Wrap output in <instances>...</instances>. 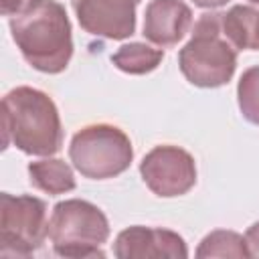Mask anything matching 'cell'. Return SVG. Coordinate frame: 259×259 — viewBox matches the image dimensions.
<instances>
[{
	"instance_id": "cell-1",
	"label": "cell",
	"mask_w": 259,
	"mask_h": 259,
	"mask_svg": "<svg viewBox=\"0 0 259 259\" xmlns=\"http://www.w3.org/2000/svg\"><path fill=\"white\" fill-rule=\"evenodd\" d=\"M2 144L28 156H53L63 146L55 101L40 89L20 85L2 97Z\"/></svg>"
},
{
	"instance_id": "cell-2",
	"label": "cell",
	"mask_w": 259,
	"mask_h": 259,
	"mask_svg": "<svg viewBox=\"0 0 259 259\" xmlns=\"http://www.w3.org/2000/svg\"><path fill=\"white\" fill-rule=\"evenodd\" d=\"M10 32L24 61L49 75L67 69L73 57V34L67 10L57 0H38L10 16Z\"/></svg>"
},
{
	"instance_id": "cell-3",
	"label": "cell",
	"mask_w": 259,
	"mask_h": 259,
	"mask_svg": "<svg viewBox=\"0 0 259 259\" xmlns=\"http://www.w3.org/2000/svg\"><path fill=\"white\" fill-rule=\"evenodd\" d=\"M178 67L188 83L204 89L227 85L237 69V49L223 32V12H204L190 40L178 53Z\"/></svg>"
},
{
	"instance_id": "cell-4",
	"label": "cell",
	"mask_w": 259,
	"mask_h": 259,
	"mask_svg": "<svg viewBox=\"0 0 259 259\" xmlns=\"http://www.w3.org/2000/svg\"><path fill=\"white\" fill-rule=\"evenodd\" d=\"M107 239L109 221L97 204L83 198H69L53 206L49 219V241L59 257H103L105 253L101 247Z\"/></svg>"
},
{
	"instance_id": "cell-5",
	"label": "cell",
	"mask_w": 259,
	"mask_h": 259,
	"mask_svg": "<svg viewBox=\"0 0 259 259\" xmlns=\"http://www.w3.org/2000/svg\"><path fill=\"white\" fill-rule=\"evenodd\" d=\"M69 160L85 178H115L123 174L134 160L132 140L117 125L91 123L73 136L69 146Z\"/></svg>"
},
{
	"instance_id": "cell-6",
	"label": "cell",
	"mask_w": 259,
	"mask_h": 259,
	"mask_svg": "<svg viewBox=\"0 0 259 259\" xmlns=\"http://www.w3.org/2000/svg\"><path fill=\"white\" fill-rule=\"evenodd\" d=\"M49 237L47 204L30 194H0V257L34 255Z\"/></svg>"
},
{
	"instance_id": "cell-7",
	"label": "cell",
	"mask_w": 259,
	"mask_h": 259,
	"mask_svg": "<svg viewBox=\"0 0 259 259\" xmlns=\"http://www.w3.org/2000/svg\"><path fill=\"white\" fill-rule=\"evenodd\" d=\"M140 174L144 184L162 198H174L186 194L196 184L194 158L170 144L152 148L140 162Z\"/></svg>"
},
{
	"instance_id": "cell-8",
	"label": "cell",
	"mask_w": 259,
	"mask_h": 259,
	"mask_svg": "<svg viewBox=\"0 0 259 259\" xmlns=\"http://www.w3.org/2000/svg\"><path fill=\"white\" fill-rule=\"evenodd\" d=\"M138 4L140 0H73V10L85 32L123 40L136 32Z\"/></svg>"
},
{
	"instance_id": "cell-9",
	"label": "cell",
	"mask_w": 259,
	"mask_h": 259,
	"mask_svg": "<svg viewBox=\"0 0 259 259\" xmlns=\"http://www.w3.org/2000/svg\"><path fill=\"white\" fill-rule=\"evenodd\" d=\"M113 255L117 259H186L188 249L170 229L134 225L115 237Z\"/></svg>"
},
{
	"instance_id": "cell-10",
	"label": "cell",
	"mask_w": 259,
	"mask_h": 259,
	"mask_svg": "<svg viewBox=\"0 0 259 259\" xmlns=\"http://www.w3.org/2000/svg\"><path fill=\"white\" fill-rule=\"evenodd\" d=\"M192 26V10L184 0H150L144 12V36L160 49L178 45Z\"/></svg>"
},
{
	"instance_id": "cell-11",
	"label": "cell",
	"mask_w": 259,
	"mask_h": 259,
	"mask_svg": "<svg viewBox=\"0 0 259 259\" xmlns=\"http://www.w3.org/2000/svg\"><path fill=\"white\" fill-rule=\"evenodd\" d=\"M223 32L237 51H259V8L235 4L223 12Z\"/></svg>"
},
{
	"instance_id": "cell-12",
	"label": "cell",
	"mask_w": 259,
	"mask_h": 259,
	"mask_svg": "<svg viewBox=\"0 0 259 259\" xmlns=\"http://www.w3.org/2000/svg\"><path fill=\"white\" fill-rule=\"evenodd\" d=\"M28 180L34 188L47 192L49 196L65 194L75 188V174L65 160L45 158L28 164Z\"/></svg>"
},
{
	"instance_id": "cell-13",
	"label": "cell",
	"mask_w": 259,
	"mask_h": 259,
	"mask_svg": "<svg viewBox=\"0 0 259 259\" xmlns=\"http://www.w3.org/2000/svg\"><path fill=\"white\" fill-rule=\"evenodd\" d=\"M164 59V51L146 42H127L121 45L113 55L111 63L130 75H146L154 71Z\"/></svg>"
},
{
	"instance_id": "cell-14",
	"label": "cell",
	"mask_w": 259,
	"mask_h": 259,
	"mask_svg": "<svg viewBox=\"0 0 259 259\" xmlns=\"http://www.w3.org/2000/svg\"><path fill=\"white\" fill-rule=\"evenodd\" d=\"M196 257L198 259H206V257H249L247 247H245V237L235 233V231H227V229H219L208 233L198 249H196Z\"/></svg>"
},
{
	"instance_id": "cell-15",
	"label": "cell",
	"mask_w": 259,
	"mask_h": 259,
	"mask_svg": "<svg viewBox=\"0 0 259 259\" xmlns=\"http://www.w3.org/2000/svg\"><path fill=\"white\" fill-rule=\"evenodd\" d=\"M237 101L243 117L259 125V65H253L243 71L237 85Z\"/></svg>"
},
{
	"instance_id": "cell-16",
	"label": "cell",
	"mask_w": 259,
	"mask_h": 259,
	"mask_svg": "<svg viewBox=\"0 0 259 259\" xmlns=\"http://www.w3.org/2000/svg\"><path fill=\"white\" fill-rule=\"evenodd\" d=\"M38 0H0V12L4 16H14V14H20L24 10H28L30 6H34Z\"/></svg>"
},
{
	"instance_id": "cell-17",
	"label": "cell",
	"mask_w": 259,
	"mask_h": 259,
	"mask_svg": "<svg viewBox=\"0 0 259 259\" xmlns=\"http://www.w3.org/2000/svg\"><path fill=\"white\" fill-rule=\"evenodd\" d=\"M245 247L249 257H259V221L253 223L245 233Z\"/></svg>"
},
{
	"instance_id": "cell-18",
	"label": "cell",
	"mask_w": 259,
	"mask_h": 259,
	"mask_svg": "<svg viewBox=\"0 0 259 259\" xmlns=\"http://www.w3.org/2000/svg\"><path fill=\"white\" fill-rule=\"evenodd\" d=\"M196 6H200V8H221V6H225L227 2H231V0H192Z\"/></svg>"
},
{
	"instance_id": "cell-19",
	"label": "cell",
	"mask_w": 259,
	"mask_h": 259,
	"mask_svg": "<svg viewBox=\"0 0 259 259\" xmlns=\"http://www.w3.org/2000/svg\"><path fill=\"white\" fill-rule=\"evenodd\" d=\"M249 2H251L253 6H259V0H249Z\"/></svg>"
}]
</instances>
